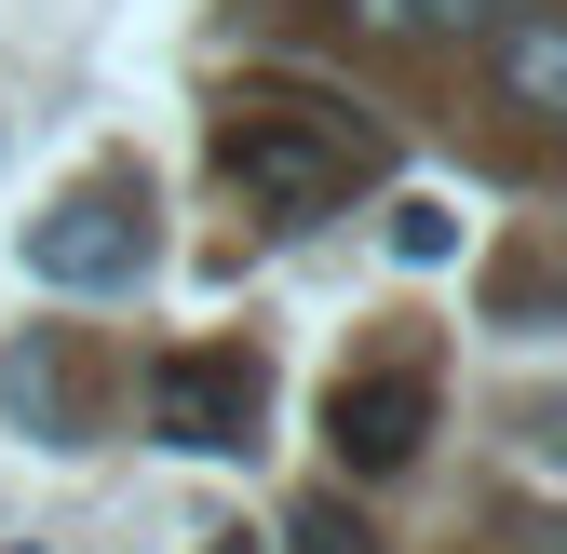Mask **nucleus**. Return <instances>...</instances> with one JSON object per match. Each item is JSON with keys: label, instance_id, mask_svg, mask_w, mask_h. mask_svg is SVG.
<instances>
[{"label": "nucleus", "instance_id": "nucleus-4", "mask_svg": "<svg viewBox=\"0 0 567 554\" xmlns=\"http://www.w3.org/2000/svg\"><path fill=\"white\" fill-rule=\"evenodd\" d=\"M324 433H338V460H351V473L419 460V433H433V366L392 352V366H365V379H338V392H324Z\"/></svg>", "mask_w": 567, "mask_h": 554}, {"label": "nucleus", "instance_id": "nucleus-5", "mask_svg": "<svg viewBox=\"0 0 567 554\" xmlns=\"http://www.w3.org/2000/svg\"><path fill=\"white\" fill-rule=\"evenodd\" d=\"M501 95H514L527 122L567 109V14H540V0H514V14H501Z\"/></svg>", "mask_w": 567, "mask_h": 554}, {"label": "nucleus", "instance_id": "nucleus-3", "mask_svg": "<svg viewBox=\"0 0 567 554\" xmlns=\"http://www.w3.org/2000/svg\"><path fill=\"white\" fill-rule=\"evenodd\" d=\"M150 433L163 447H257V352L203 338V352L150 366Z\"/></svg>", "mask_w": 567, "mask_h": 554}, {"label": "nucleus", "instance_id": "nucleus-6", "mask_svg": "<svg viewBox=\"0 0 567 554\" xmlns=\"http://www.w3.org/2000/svg\"><path fill=\"white\" fill-rule=\"evenodd\" d=\"M514 0H351V28H379V41H486Z\"/></svg>", "mask_w": 567, "mask_h": 554}, {"label": "nucleus", "instance_id": "nucleus-2", "mask_svg": "<svg viewBox=\"0 0 567 554\" xmlns=\"http://www.w3.org/2000/svg\"><path fill=\"white\" fill-rule=\"evenodd\" d=\"M28 270L68 285V298L135 285V270H150V176H135V163H95L82 189H54L41 217H28Z\"/></svg>", "mask_w": 567, "mask_h": 554}, {"label": "nucleus", "instance_id": "nucleus-1", "mask_svg": "<svg viewBox=\"0 0 567 554\" xmlns=\"http://www.w3.org/2000/svg\"><path fill=\"white\" fill-rule=\"evenodd\" d=\"M217 163H230V189L257 203V217H324V203L379 163V135L338 122V109H244L217 135Z\"/></svg>", "mask_w": 567, "mask_h": 554}, {"label": "nucleus", "instance_id": "nucleus-7", "mask_svg": "<svg viewBox=\"0 0 567 554\" xmlns=\"http://www.w3.org/2000/svg\"><path fill=\"white\" fill-rule=\"evenodd\" d=\"M298 554H379V541H365V514H338V501H311V514H298Z\"/></svg>", "mask_w": 567, "mask_h": 554}]
</instances>
